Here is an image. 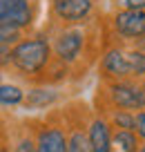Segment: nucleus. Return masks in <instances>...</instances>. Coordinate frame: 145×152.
I'll use <instances>...</instances> for the list:
<instances>
[{"label": "nucleus", "instance_id": "obj_1", "mask_svg": "<svg viewBox=\"0 0 145 152\" xmlns=\"http://www.w3.org/2000/svg\"><path fill=\"white\" fill-rule=\"evenodd\" d=\"M54 47L49 43V38L45 34H34V36H25L14 49H11V69L25 78V81L34 83H45L47 69L54 63Z\"/></svg>", "mask_w": 145, "mask_h": 152}, {"label": "nucleus", "instance_id": "obj_2", "mask_svg": "<svg viewBox=\"0 0 145 152\" xmlns=\"http://www.w3.org/2000/svg\"><path fill=\"white\" fill-rule=\"evenodd\" d=\"M54 38L52 47L56 61H60L63 65L74 67L76 63H80L83 54L89 47V25H52Z\"/></svg>", "mask_w": 145, "mask_h": 152}, {"label": "nucleus", "instance_id": "obj_3", "mask_svg": "<svg viewBox=\"0 0 145 152\" xmlns=\"http://www.w3.org/2000/svg\"><path fill=\"white\" fill-rule=\"evenodd\" d=\"M34 137L38 152H67V121L65 112L52 114L45 121H34Z\"/></svg>", "mask_w": 145, "mask_h": 152}, {"label": "nucleus", "instance_id": "obj_4", "mask_svg": "<svg viewBox=\"0 0 145 152\" xmlns=\"http://www.w3.org/2000/svg\"><path fill=\"white\" fill-rule=\"evenodd\" d=\"M103 94L107 99L109 110H145V96L141 81H112L103 85Z\"/></svg>", "mask_w": 145, "mask_h": 152}, {"label": "nucleus", "instance_id": "obj_5", "mask_svg": "<svg viewBox=\"0 0 145 152\" xmlns=\"http://www.w3.org/2000/svg\"><path fill=\"white\" fill-rule=\"evenodd\" d=\"M98 0H49L52 25H85L94 18Z\"/></svg>", "mask_w": 145, "mask_h": 152}, {"label": "nucleus", "instance_id": "obj_6", "mask_svg": "<svg viewBox=\"0 0 145 152\" xmlns=\"http://www.w3.org/2000/svg\"><path fill=\"white\" fill-rule=\"evenodd\" d=\"M38 14V0H0V25L29 29Z\"/></svg>", "mask_w": 145, "mask_h": 152}, {"label": "nucleus", "instance_id": "obj_7", "mask_svg": "<svg viewBox=\"0 0 145 152\" xmlns=\"http://www.w3.org/2000/svg\"><path fill=\"white\" fill-rule=\"evenodd\" d=\"M101 78L103 83H112V81H132V67H130V58H127V49L118 47H107L101 56Z\"/></svg>", "mask_w": 145, "mask_h": 152}, {"label": "nucleus", "instance_id": "obj_8", "mask_svg": "<svg viewBox=\"0 0 145 152\" xmlns=\"http://www.w3.org/2000/svg\"><path fill=\"white\" fill-rule=\"evenodd\" d=\"M112 29L118 38L138 43L145 38V11H132V9H116L112 14Z\"/></svg>", "mask_w": 145, "mask_h": 152}, {"label": "nucleus", "instance_id": "obj_9", "mask_svg": "<svg viewBox=\"0 0 145 152\" xmlns=\"http://www.w3.org/2000/svg\"><path fill=\"white\" fill-rule=\"evenodd\" d=\"M67 121V152H92L89 143V123L83 116H74L71 110L65 112Z\"/></svg>", "mask_w": 145, "mask_h": 152}, {"label": "nucleus", "instance_id": "obj_10", "mask_svg": "<svg viewBox=\"0 0 145 152\" xmlns=\"http://www.w3.org/2000/svg\"><path fill=\"white\" fill-rule=\"evenodd\" d=\"M89 143L92 152H114V128L109 125L107 116L96 114L89 121Z\"/></svg>", "mask_w": 145, "mask_h": 152}, {"label": "nucleus", "instance_id": "obj_11", "mask_svg": "<svg viewBox=\"0 0 145 152\" xmlns=\"http://www.w3.org/2000/svg\"><path fill=\"white\" fill-rule=\"evenodd\" d=\"M2 152H38L36 150V137H34V128H25L20 134H16L11 139V143L5 139Z\"/></svg>", "mask_w": 145, "mask_h": 152}, {"label": "nucleus", "instance_id": "obj_12", "mask_svg": "<svg viewBox=\"0 0 145 152\" xmlns=\"http://www.w3.org/2000/svg\"><path fill=\"white\" fill-rule=\"evenodd\" d=\"M141 137L134 130H114V152H141Z\"/></svg>", "mask_w": 145, "mask_h": 152}, {"label": "nucleus", "instance_id": "obj_13", "mask_svg": "<svg viewBox=\"0 0 145 152\" xmlns=\"http://www.w3.org/2000/svg\"><path fill=\"white\" fill-rule=\"evenodd\" d=\"M58 101V92L56 90H47V87H34L27 92L25 105L27 107H49Z\"/></svg>", "mask_w": 145, "mask_h": 152}, {"label": "nucleus", "instance_id": "obj_14", "mask_svg": "<svg viewBox=\"0 0 145 152\" xmlns=\"http://www.w3.org/2000/svg\"><path fill=\"white\" fill-rule=\"evenodd\" d=\"M109 125L114 130H134L136 132V112H127V110H105Z\"/></svg>", "mask_w": 145, "mask_h": 152}, {"label": "nucleus", "instance_id": "obj_15", "mask_svg": "<svg viewBox=\"0 0 145 152\" xmlns=\"http://www.w3.org/2000/svg\"><path fill=\"white\" fill-rule=\"evenodd\" d=\"M25 99H27V96H25V92L20 90L18 85H14V83H2V87H0L2 107H16V105H20Z\"/></svg>", "mask_w": 145, "mask_h": 152}, {"label": "nucleus", "instance_id": "obj_16", "mask_svg": "<svg viewBox=\"0 0 145 152\" xmlns=\"http://www.w3.org/2000/svg\"><path fill=\"white\" fill-rule=\"evenodd\" d=\"M127 58L132 67V81H145V52L132 47L127 49Z\"/></svg>", "mask_w": 145, "mask_h": 152}, {"label": "nucleus", "instance_id": "obj_17", "mask_svg": "<svg viewBox=\"0 0 145 152\" xmlns=\"http://www.w3.org/2000/svg\"><path fill=\"white\" fill-rule=\"evenodd\" d=\"M23 31L16 27H9V25H0V43L5 45H11V47H16V45L23 40Z\"/></svg>", "mask_w": 145, "mask_h": 152}, {"label": "nucleus", "instance_id": "obj_18", "mask_svg": "<svg viewBox=\"0 0 145 152\" xmlns=\"http://www.w3.org/2000/svg\"><path fill=\"white\" fill-rule=\"evenodd\" d=\"M118 9H132V11H145V0H112Z\"/></svg>", "mask_w": 145, "mask_h": 152}, {"label": "nucleus", "instance_id": "obj_19", "mask_svg": "<svg viewBox=\"0 0 145 152\" xmlns=\"http://www.w3.org/2000/svg\"><path fill=\"white\" fill-rule=\"evenodd\" d=\"M136 134L145 141V110L136 112Z\"/></svg>", "mask_w": 145, "mask_h": 152}, {"label": "nucleus", "instance_id": "obj_20", "mask_svg": "<svg viewBox=\"0 0 145 152\" xmlns=\"http://www.w3.org/2000/svg\"><path fill=\"white\" fill-rule=\"evenodd\" d=\"M141 87H143V96H145V81H141Z\"/></svg>", "mask_w": 145, "mask_h": 152}, {"label": "nucleus", "instance_id": "obj_21", "mask_svg": "<svg viewBox=\"0 0 145 152\" xmlns=\"http://www.w3.org/2000/svg\"><path fill=\"white\" fill-rule=\"evenodd\" d=\"M141 152H145V143H143V145H141Z\"/></svg>", "mask_w": 145, "mask_h": 152}]
</instances>
